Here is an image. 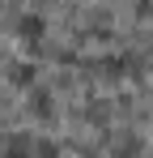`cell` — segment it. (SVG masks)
<instances>
[{"instance_id":"1","label":"cell","mask_w":153,"mask_h":158,"mask_svg":"<svg viewBox=\"0 0 153 158\" xmlns=\"http://www.w3.org/2000/svg\"><path fill=\"white\" fill-rule=\"evenodd\" d=\"M43 17H34V13H26L22 17V26H17V34H22V39H43Z\"/></svg>"}]
</instances>
